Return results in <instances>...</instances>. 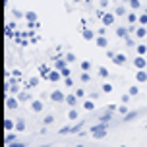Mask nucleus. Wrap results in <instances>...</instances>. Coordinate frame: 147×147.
<instances>
[{
  "label": "nucleus",
  "instance_id": "f257e3e1",
  "mask_svg": "<svg viewBox=\"0 0 147 147\" xmlns=\"http://www.w3.org/2000/svg\"><path fill=\"white\" fill-rule=\"evenodd\" d=\"M51 101L52 103H64L66 101V95L60 91V89H52V93H51Z\"/></svg>",
  "mask_w": 147,
  "mask_h": 147
},
{
  "label": "nucleus",
  "instance_id": "f03ea898",
  "mask_svg": "<svg viewBox=\"0 0 147 147\" xmlns=\"http://www.w3.org/2000/svg\"><path fill=\"white\" fill-rule=\"evenodd\" d=\"M18 107H20V99H16V97H10V95H8V97H6V109H8V110H16Z\"/></svg>",
  "mask_w": 147,
  "mask_h": 147
},
{
  "label": "nucleus",
  "instance_id": "7ed1b4c3",
  "mask_svg": "<svg viewBox=\"0 0 147 147\" xmlns=\"http://www.w3.org/2000/svg\"><path fill=\"white\" fill-rule=\"evenodd\" d=\"M78 99H80V97L76 95V93H68V95H66V101H64V103H66L70 109H74V107L78 105Z\"/></svg>",
  "mask_w": 147,
  "mask_h": 147
},
{
  "label": "nucleus",
  "instance_id": "20e7f679",
  "mask_svg": "<svg viewBox=\"0 0 147 147\" xmlns=\"http://www.w3.org/2000/svg\"><path fill=\"white\" fill-rule=\"evenodd\" d=\"M43 109H45V105H43L41 99H33L31 101V110L33 112H43Z\"/></svg>",
  "mask_w": 147,
  "mask_h": 147
},
{
  "label": "nucleus",
  "instance_id": "39448f33",
  "mask_svg": "<svg viewBox=\"0 0 147 147\" xmlns=\"http://www.w3.org/2000/svg\"><path fill=\"white\" fill-rule=\"evenodd\" d=\"M18 99H20V103H31V101H33V97H31L29 91H20V93H18Z\"/></svg>",
  "mask_w": 147,
  "mask_h": 147
},
{
  "label": "nucleus",
  "instance_id": "423d86ee",
  "mask_svg": "<svg viewBox=\"0 0 147 147\" xmlns=\"http://www.w3.org/2000/svg\"><path fill=\"white\" fill-rule=\"evenodd\" d=\"M136 81H138V83H147V70L136 72Z\"/></svg>",
  "mask_w": 147,
  "mask_h": 147
},
{
  "label": "nucleus",
  "instance_id": "0eeeda50",
  "mask_svg": "<svg viewBox=\"0 0 147 147\" xmlns=\"http://www.w3.org/2000/svg\"><path fill=\"white\" fill-rule=\"evenodd\" d=\"M4 130H6V132H14L16 130V120L6 118V120H4Z\"/></svg>",
  "mask_w": 147,
  "mask_h": 147
},
{
  "label": "nucleus",
  "instance_id": "6e6552de",
  "mask_svg": "<svg viewBox=\"0 0 147 147\" xmlns=\"http://www.w3.org/2000/svg\"><path fill=\"white\" fill-rule=\"evenodd\" d=\"M16 138H18V136H16V130H14V132H6V138H4L6 145H8V143H14V141H16Z\"/></svg>",
  "mask_w": 147,
  "mask_h": 147
},
{
  "label": "nucleus",
  "instance_id": "1a4fd4ad",
  "mask_svg": "<svg viewBox=\"0 0 147 147\" xmlns=\"http://www.w3.org/2000/svg\"><path fill=\"white\" fill-rule=\"evenodd\" d=\"M81 107H83L85 110H95V103H93V99H85Z\"/></svg>",
  "mask_w": 147,
  "mask_h": 147
},
{
  "label": "nucleus",
  "instance_id": "9d476101",
  "mask_svg": "<svg viewBox=\"0 0 147 147\" xmlns=\"http://www.w3.org/2000/svg\"><path fill=\"white\" fill-rule=\"evenodd\" d=\"M25 130V120L23 118H18L16 120V132H23Z\"/></svg>",
  "mask_w": 147,
  "mask_h": 147
},
{
  "label": "nucleus",
  "instance_id": "9b49d317",
  "mask_svg": "<svg viewBox=\"0 0 147 147\" xmlns=\"http://www.w3.org/2000/svg\"><path fill=\"white\" fill-rule=\"evenodd\" d=\"M68 118H70V120H78V118H80V112L76 110V107L68 110Z\"/></svg>",
  "mask_w": 147,
  "mask_h": 147
},
{
  "label": "nucleus",
  "instance_id": "f8f14e48",
  "mask_svg": "<svg viewBox=\"0 0 147 147\" xmlns=\"http://www.w3.org/2000/svg\"><path fill=\"white\" fill-rule=\"evenodd\" d=\"M52 122H54V116H52V114H47V116L43 118V124L45 126H51Z\"/></svg>",
  "mask_w": 147,
  "mask_h": 147
},
{
  "label": "nucleus",
  "instance_id": "ddd939ff",
  "mask_svg": "<svg viewBox=\"0 0 147 147\" xmlns=\"http://www.w3.org/2000/svg\"><path fill=\"white\" fill-rule=\"evenodd\" d=\"M128 93H130V95H132V97L140 95V87H138V85H132V87L128 89Z\"/></svg>",
  "mask_w": 147,
  "mask_h": 147
},
{
  "label": "nucleus",
  "instance_id": "4468645a",
  "mask_svg": "<svg viewBox=\"0 0 147 147\" xmlns=\"http://www.w3.org/2000/svg\"><path fill=\"white\" fill-rule=\"evenodd\" d=\"M99 76H101V78H109L110 72H109V70H107L105 66H101V68H99Z\"/></svg>",
  "mask_w": 147,
  "mask_h": 147
},
{
  "label": "nucleus",
  "instance_id": "2eb2a0df",
  "mask_svg": "<svg viewBox=\"0 0 147 147\" xmlns=\"http://www.w3.org/2000/svg\"><path fill=\"white\" fill-rule=\"evenodd\" d=\"M112 85H110V83H103V87H101V91H103V93H112Z\"/></svg>",
  "mask_w": 147,
  "mask_h": 147
},
{
  "label": "nucleus",
  "instance_id": "dca6fc26",
  "mask_svg": "<svg viewBox=\"0 0 147 147\" xmlns=\"http://www.w3.org/2000/svg\"><path fill=\"white\" fill-rule=\"evenodd\" d=\"M80 66H81V70H85V72H89V70H91V62H89V60H83V62H81Z\"/></svg>",
  "mask_w": 147,
  "mask_h": 147
},
{
  "label": "nucleus",
  "instance_id": "f3484780",
  "mask_svg": "<svg viewBox=\"0 0 147 147\" xmlns=\"http://www.w3.org/2000/svg\"><path fill=\"white\" fill-rule=\"evenodd\" d=\"M134 118H138V112H128L124 116V122H130V120H134Z\"/></svg>",
  "mask_w": 147,
  "mask_h": 147
},
{
  "label": "nucleus",
  "instance_id": "a211bd4d",
  "mask_svg": "<svg viewBox=\"0 0 147 147\" xmlns=\"http://www.w3.org/2000/svg\"><path fill=\"white\" fill-rule=\"evenodd\" d=\"M128 112H130V110H128V107H126V105H122V107H118V114H122V116H126Z\"/></svg>",
  "mask_w": 147,
  "mask_h": 147
},
{
  "label": "nucleus",
  "instance_id": "6ab92c4d",
  "mask_svg": "<svg viewBox=\"0 0 147 147\" xmlns=\"http://www.w3.org/2000/svg\"><path fill=\"white\" fill-rule=\"evenodd\" d=\"M64 58L68 60V62H70V64H72V62H76V58H78V56H76V54H74V52H68L66 56H64Z\"/></svg>",
  "mask_w": 147,
  "mask_h": 147
},
{
  "label": "nucleus",
  "instance_id": "aec40b11",
  "mask_svg": "<svg viewBox=\"0 0 147 147\" xmlns=\"http://www.w3.org/2000/svg\"><path fill=\"white\" fill-rule=\"evenodd\" d=\"M74 93H76V95L80 97V99H83V97H85V89H76Z\"/></svg>",
  "mask_w": 147,
  "mask_h": 147
},
{
  "label": "nucleus",
  "instance_id": "412c9836",
  "mask_svg": "<svg viewBox=\"0 0 147 147\" xmlns=\"http://www.w3.org/2000/svg\"><path fill=\"white\" fill-rule=\"evenodd\" d=\"M8 147H23V143H16L14 141V143H8Z\"/></svg>",
  "mask_w": 147,
  "mask_h": 147
},
{
  "label": "nucleus",
  "instance_id": "4be33fe9",
  "mask_svg": "<svg viewBox=\"0 0 147 147\" xmlns=\"http://www.w3.org/2000/svg\"><path fill=\"white\" fill-rule=\"evenodd\" d=\"M76 147H83V145H76Z\"/></svg>",
  "mask_w": 147,
  "mask_h": 147
},
{
  "label": "nucleus",
  "instance_id": "5701e85b",
  "mask_svg": "<svg viewBox=\"0 0 147 147\" xmlns=\"http://www.w3.org/2000/svg\"><path fill=\"white\" fill-rule=\"evenodd\" d=\"M120 147H128V145H120Z\"/></svg>",
  "mask_w": 147,
  "mask_h": 147
}]
</instances>
